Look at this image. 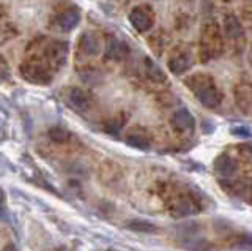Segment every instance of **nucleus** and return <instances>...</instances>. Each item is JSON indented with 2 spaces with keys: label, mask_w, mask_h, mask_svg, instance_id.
<instances>
[{
  "label": "nucleus",
  "mask_w": 252,
  "mask_h": 251,
  "mask_svg": "<svg viewBox=\"0 0 252 251\" xmlns=\"http://www.w3.org/2000/svg\"><path fill=\"white\" fill-rule=\"evenodd\" d=\"M224 38L220 27L218 22L208 21L205 22L200 32V41H199V56L203 62H208L213 59H218L224 52Z\"/></svg>",
  "instance_id": "7ed1b4c3"
},
{
  "label": "nucleus",
  "mask_w": 252,
  "mask_h": 251,
  "mask_svg": "<svg viewBox=\"0 0 252 251\" xmlns=\"http://www.w3.org/2000/svg\"><path fill=\"white\" fill-rule=\"evenodd\" d=\"M185 82L188 85V89L194 93L195 98L199 100L205 108L215 109L222 103V98H224L222 92H220L219 85L210 74L195 73L192 76H189Z\"/></svg>",
  "instance_id": "f03ea898"
},
{
  "label": "nucleus",
  "mask_w": 252,
  "mask_h": 251,
  "mask_svg": "<svg viewBox=\"0 0 252 251\" xmlns=\"http://www.w3.org/2000/svg\"><path fill=\"white\" fill-rule=\"evenodd\" d=\"M126 227L136 232H156V226L148 221H144V219H132V221L126 223Z\"/></svg>",
  "instance_id": "f3484780"
},
{
  "label": "nucleus",
  "mask_w": 252,
  "mask_h": 251,
  "mask_svg": "<svg viewBox=\"0 0 252 251\" xmlns=\"http://www.w3.org/2000/svg\"><path fill=\"white\" fill-rule=\"evenodd\" d=\"M68 105L77 112H85L87 109L90 108V95L82 89H69L68 95H66Z\"/></svg>",
  "instance_id": "f8f14e48"
},
{
  "label": "nucleus",
  "mask_w": 252,
  "mask_h": 251,
  "mask_svg": "<svg viewBox=\"0 0 252 251\" xmlns=\"http://www.w3.org/2000/svg\"><path fill=\"white\" fill-rule=\"evenodd\" d=\"M102 52H104V57L107 60L120 62L129 54V48L123 40H120V38L107 36L104 40V48H102Z\"/></svg>",
  "instance_id": "1a4fd4ad"
},
{
  "label": "nucleus",
  "mask_w": 252,
  "mask_h": 251,
  "mask_svg": "<svg viewBox=\"0 0 252 251\" xmlns=\"http://www.w3.org/2000/svg\"><path fill=\"white\" fill-rule=\"evenodd\" d=\"M68 44L54 38L39 36L32 41L21 64L24 79L33 84H49L54 73L65 65Z\"/></svg>",
  "instance_id": "f257e3e1"
},
{
  "label": "nucleus",
  "mask_w": 252,
  "mask_h": 251,
  "mask_svg": "<svg viewBox=\"0 0 252 251\" xmlns=\"http://www.w3.org/2000/svg\"><path fill=\"white\" fill-rule=\"evenodd\" d=\"M2 251H19L18 248H16L14 245H13V243H8V245L2 250Z\"/></svg>",
  "instance_id": "412c9836"
},
{
  "label": "nucleus",
  "mask_w": 252,
  "mask_h": 251,
  "mask_svg": "<svg viewBox=\"0 0 252 251\" xmlns=\"http://www.w3.org/2000/svg\"><path fill=\"white\" fill-rule=\"evenodd\" d=\"M222 38H224V44L225 41L235 48L236 51H240V48H243L244 44V29H243V22L235 16L233 13H228L224 16V22H222Z\"/></svg>",
  "instance_id": "39448f33"
},
{
  "label": "nucleus",
  "mask_w": 252,
  "mask_h": 251,
  "mask_svg": "<svg viewBox=\"0 0 252 251\" xmlns=\"http://www.w3.org/2000/svg\"><path fill=\"white\" fill-rule=\"evenodd\" d=\"M142 73L147 77L150 82L153 84H164L167 81V77H165V73L162 72V68L159 65H156L152 59L145 57L144 62H142Z\"/></svg>",
  "instance_id": "ddd939ff"
},
{
  "label": "nucleus",
  "mask_w": 252,
  "mask_h": 251,
  "mask_svg": "<svg viewBox=\"0 0 252 251\" xmlns=\"http://www.w3.org/2000/svg\"><path fill=\"white\" fill-rule=\"evenodd\" d=\"M235 100L241 111L249 114V111H251V84H249V81H241L238 85H236Z\"/></svg>",
  "instance_id": "4468645a"
},
{
  "label": "nucleus",
  "mask_w": 252,
  "mask_h": 251,
  "mask_svg": "<svg viewBox=\"0 0 252 251\" xmlns=\"http://www.w3.org/2000/svg\"><path fill=\"white\" fill-rule=\"evenodd\" d=\"M170 123H172V127L180 133H192L195 128V119L185 108L173 112Z\"/></svg>",
  "instance_id": "9b49d317"
},
{
  "label": "nucleus",
  "mask_w": 252,
  "mask_h": 251,
  "mask_svg": "<svg viewBox=\"0 0 252 251\" xmlns=\"http://www.w3.org/2000/svg\"><path fill=\"white\" fill-rule=\"evenodd\" d=\"M126 143L136 148H142V150H145V148L150 147L148 138L145 136V133H140V131H131L128 138H126Z\"/></svg>",
  "instance_id": "dca6fc26"
},
{
  "label": "nucleus",
  "mask_w": 252,
  "mask_h": 251,
  "mask_svg": "<svg viewBox=\"0 0 252 251\" xmlns=\"http://www.w3.org/2000/svg\"><path fill=\"white\" fill-rule=\"evenodd\" d=\"M104 48V38L94 32H85L77 41L79 59H93L99 56Z\"/></svg>",
  "instance_id": "6e6552de"
},
{
  "label": "nucleus",
  "mask_w": 252,
  "mask_h": 251,
  "mask_svg": "<svg viewBox=\"0 0 252 251\" xmlns=\"http://www.w3.org/2000/svg\"><path fill=\"white\" fill-rule=\"evenodd\" d=\"M3 209H5V193L2 188H0V215H2Z\"/></svg>",
  "instance_id": "aec40b11"
},
{
  "label": "nucleus",
  "mask_w": 252,
  "mask_h": 251,
  "mask_svg": "<svg viewBox=\"0 0 252 251\" xmlns=\"http://www.w3.org/2000/svg\"><path fill=\"white\" fill-rule=\"evenodd\" d=\"M79 22H81V10L77 6L69 5L52 14L49 26L59 34H68L79 26Z\"/></svg>",
  "instance_id": "20e7f679"
},
{
  "label": "nucleus",
  "mask_w": 252,
  "mask_h": 251,
  "mask_svg": "<svg viewBox=\"0 0 252 251\" xmlns=\"http://www.w3.org/2000/svg\"><path fill=\"white\" fill-rule=\"evenodd\" d=\"M197 212H199V207H197V204L191 198H188V196H183V198H180L172 206V214L175 215L177 218L178 216L194 215V214H197Z\"/></svg>",
  "instance_id": "2eb2a0df"
},
{
  "label": "nucleus",
  "mask_w": 252,
  "mask_h": 251,
  "mask_svg": "<svg viewBox=\"0 0 252 251\" xmlns=\"http://www.w3.org/2000/svg\"><path fill=\"white\" fill-rule=\"evenodd\" d=\"M129 24L139 34H145L155 26V10L147 3L136 5L128 14Z\"/></svg>",
  "instance_id": "423d86ee"
},
{
  "label": "nucleus",
  "mask_w": 252,
  "mask_h": 251,
  "mask_svg": "<svg viewBox=\"0 0 252 251\" xmlns=\"http://www.w3.org/2000/svg\"><path fill=\"white\" fill-rule=\"evenodd\" d=\"M49 138L55 143H65V141L69 138V131L62 128V127H54L49 130Z\"/></svg>",
  "instance_id": "a211bd4d"
},
{
  "label": "nucleus",
  "mask_w": 252,
  "mask_h": 251,
  "mask_svg": "<svg viewBox=\"0 0 252 251\" xmlns=\"http://www.w3.org/2000/svg\"><path fill=\"white\" fill-rule=\"evenodd\" d=\"M167 67L173 74H183L192 67V54L189 46L178 44L175 46L167 59Z\"/></svg>",
  "instance_id": "0eeeda50"
},
{
  "label": "nucleus",
  "mask_w": 252,
  "mask_h": 251,
  "mask_svg": "<svg viewBox=\"0 0 252 251\" xmlns=\"http://www.w3.org/2000/svg\"><path fill=\"white\" fill-rule=\"evenodd\" d=\"M238 161L228 153H220L215 160V171L222 179H232L238 172Z\"/></svg>",
  "instance_id": "9d476101"
},
{
  "label": "nucleus",
  "mask_w": 252,
  "mask_h": 251,
  "mask_svg": "<svg viewBox=\"0 0 252 251\" xmlns=\"http://www.w3.org/2000/svg\"><path fill=\"white\" fill-rule=\"evenodd\" d=\"M233 135L240 136V138H249L251 133H249V130H233Z\"/></svg>",
  "instance_id": "6ab92c4d"
}]
</instances>
